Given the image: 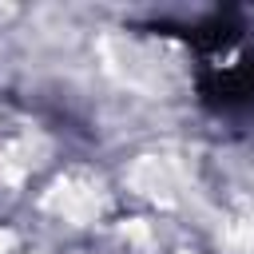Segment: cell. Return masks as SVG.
Masks as SVG:
<instances>
[{"label": "cell", "mask_w": 254, "mask_h": 254, "mask_svg": "<svg viewBox=\"0 0 254 254\" xmlns=\"http://www.w3.org/2000/svg\"><path fill=\"white\" fill-rule=\"evenodd\" d=\"M52 206H56L67 222H87V218H95V210H99V194H95L91 187L60 183V187L52 190Z\"/></svg>", "instance_id": "7a4b0ae2"}, {"label": "cell", "mask_w": 254, "mask_h": 254, "mask_svg": "<svg viewBox=\"0 0 254 254\" xmlns=\"http://www.w3.org/2000/svg\"><path fill=\"white\" fill-rule=\"evenodd\" d=\"M131 183H135V190H143L151 198H171L179 187V175L167 159H139L131 167Z\"/></svg>", "instance_id": "6da1fadb"}, {"label": "cell", "mask_w": 254, "mask_h": 254, "mask_svg": "<svg viewBox=\"0 0 254 254\" xmlns=\"http://www.w3.org/2000/svg\"><path fill=\"white\" fill-rule=\"evenodd\" d=\"M8 246H12V234H8V230H0V254H4Z\"/></svg>", "instance_id": "3957f363"}]
</instances>
